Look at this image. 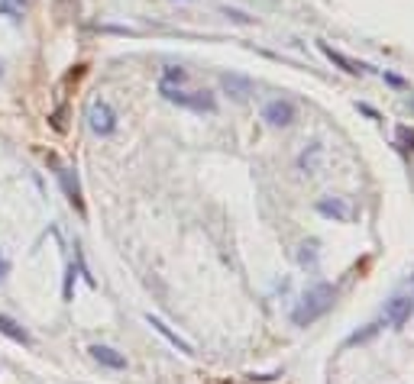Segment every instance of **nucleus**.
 I'll return each instance as SVG.
<instances>
[{"mask_svg": "<svg viewBox=\"0 0 414 384\" xmlns=\"http://www.w3.org/2000/svg\"><path fill=\"white\" fill-rule=\"evenodd\" d=\"M295 117H298V107L291 104V100H285V97H279V100H269L266 107H262V119H266L269 126H291L295 123Z\"/></svg>", "mask_w": 414, "mask_h": 384, "instance_id": "39448f33", "label": "nucleus"}, {"mask_svg": "<svg viewBox=\"0 0 414 384\" xmlns=\"http://www.w3.org/2000/svg\"><path fill=\"white\" fill-rule=\"evenodd\" d=\"M224 16L233 20V23H239V26H253V16L243 14V10H237V7H224Z\"/></svg>", "mask_w": 414, "mask_h": 384, "instance_id": "f3484780", "label": "nucleus"}, {"mask_svg": "<svg viewBox=\"0 0 414 384\" xmlns=\"http://www.w3.org/2000/svg\"><path fill=\"white\" fill-rule=\"evenodd\" d=\"M220 91L230 94L233 100H249V94H253V81L246 75H237V71H224L220 75Z\"/></svg>", "mask_w": 414, "mask_h": 384, "instance_id": "0eeeda50", "label": "nucleus"}, {"mask_svg": "<svg viewBox=\"0 0 414 384\" xmlns=\"http://www.w3.org/2000/svg\"><path fill=\"white\" fill-rule=\"evenodd\" d=\"M146 323H149V326H152V329H155V333H159V336H165V339H169V343L175 346L178 352H185V356H195V349H191V343H185V339H182V336H178V333H172V329L165 326V323H162L159 316L146 314Z\"/></svg>", "mask_w": 414, "mask_h": 384, "instance_id": "9b49d317", "label": "nucleus"}, {"mask_svg": "<svg viewBox=\"0 0 414 384\" xmlns=\"http://www.w3.org/2000/svg\"><path fill=\"white\" fill-rule=\"evenodd\" d=\"M359 110H363V113H366V117H372V119H379V113H376V110H372V107H366V104H359Z\"/></svg>", "mask_w": 414, "mask_h": 384, "instance_id": "4be33fe9", "label": "nucleus"}, {"mask_svg": "<svg viewBox=\"0 0 414 384\" xmlns=\"http://www.w3.org/2000/svg\"><path fill=\"white\" fill-rule=\"evenodd\" d=\"M75 265H68V272H65V287H62V297H65V301H71V297H75V294H71V291H75Z\"/></svg>", "mask_w": 414, "mask_h": 384, "instance_id": "a211bd4d", "label": "nucleus"}, {"mask_svg": "<svg viewBox=\"0 0 414 384\" xmlns=\"http://www.w3.org/2000/svg\"><path fill=\"white\" fill-rule=\"evenodd\" d=\"M321 159H324V146L314 142V146H308L301 155H298V168H301L304 175H314L317 168H321Z\"/></svg>", "mask_w": 414, "mask_h": 384, "instance_id": "ddd939ff", "label": "nucleus"}, {"mask_svg": "<svg viewBox=\"0 0 414 384\" xmlns=\"http://www.w3.org/2000/svg\"><path fill=\"white\" fill-rule=\"evenodd\" d=\"M85 119H88V129H91L94 136H113L117 133V110H113L104 97H98V100L88 104Z\"/></svg>", "mask_w": 414, "mask_h": 384, "instance_id": "7ed1b4c3", "label": "nucleus"}, {"mask_svg": "<svg viewBox=\"0 0 414 384\" xmlns=\"http://www.w3.org/2000/svg\"><path fill=\"white\" fill-rule=\"evenodd\" d=\"M91 358L94 362L100 365V368H110V371H123L127 368V356H123V352H117V349H110V346H91Z\"/></svg>", "mask_w": 414, "mask_h": 384, "instance_id": "1a4fd4ad", "label": "nucleus"}, {"mask_svg": "<svg viewBox=\"0 0 414 384\" xmlns=\"http://www.w3.org/2000/svg\"><path fill=\"white\" fill-rule=\"evenodd\" d=\"M23 7H26V0H0V14H7L10 20H20Z\"/></svg>", "mask_w": 414, "mask_h": 384, "instance_id": "2eb2a0df", "label": "nucleus"}, {"mask_svg": "<svg viewBox=\"0 0 414 384\" xmlns=\"http://www.w3.org/2000/svg\"><path fill=\"white\" fill-rule=\"evenodd\" d=\"M414 314V301L411 297H392V301L385 304V323L395 329H401L408 320H411Z\"/></svg>", "mask_w": 414, "mask_h": 384, "instance_id": "6e6552de", "label": "nucleus"}, {"mask_svg": "<svg viewBox=\"0 0 414 384\" xmlns=\"http://www.w3.org/2000/svg\"><path fill=\"white\" fill-rule=\"evenodd\" d=\"M408 107H411V113H414V97H411V100H408Z\"/></svg>", "mask_w": 414, "mask_h": 384, "instance_id": "5701e85b", "label": "nucleus"}, {"mask_svg": "<svg viewBox=\"0 0 414 384\" xmlns=\"http://www.w3.org/2000/svg\"><path fill=\"white\" fill-rule=\"evenodd\" d=\"M385 81H388V84H392V87H405V81H401V78H398V75H385Z\"/></svg>", "mask_w": 414, "mask_h": 384, "instance_id": "412c9836", "label": "nucleus"}, {"mask_svg": "<svg viewBox=\"0 0 414 384\" xmlns=\"http://www.w3.org/2000/svg\"><path fill=\"white\" fill-rule=\"evenodd\" d=\"M159 94L169 104H178L195 113H217V100L211 91H182V84H159Z\"/></svg>", "mask_w": 414, "mask_h": 384, "instance_id": "f03ea898", "label": "nucleus"}, {"mask_svg": "<svg viewBox=\"0 0 414 384\" xmlns=\"http://www.w3.org/2000/svg\"><path fill=\"white\" fill-rule=\"evenodd\" d=\"M317 49H321V52H324V55H327V62H333V65H337V68H340V71H346V75H363V71H366V68H369V65H356V62H353V58H346V55H343V52H337V49H330L327 42H317Z\"/></svg>", "mask_w": 414, "mask_h": 384, "instance_id": "9d476101", "label": "nucleus"}, {"mask_svg": "<svg viewBox=\"0 0 414 384\" xmlns=\"http://www.w3.org/2000/svg\"><path fill=\"white\" fill-rule=\"evenodd\" d=\"M49 165L56 168V178H58V188H62V194L68 197V203H71V207H75L78 213L85 217V213H88V207H85V194H81V184H78V175H75V171H71L68 165H62V161H58L56 155H49Z\"/></svg>", "mask_w": 414, "mask_h": 384, "instance_id": "20e7f679", "label": "nucleus"}, {"mask_svg": "<svg viewBox=\"0 0 414 384\" xmlns=\"http://www.w3.org/2000/svg\"><path fill=\"white\" fill-rule=\"evenodd\" d=\"M379 329H382V323H369V326L363 329V333H353L350 339H346V346H363V343H369V339H372L376 333H379Z\"/></svg>", "mask_w": 414, "mask_h": 384, "instance_id": "4468645a", "label": "nucleus"}, {"mask_svg": "<svg viewBox=\"0 0 414 384\" xmlns=\"http://www.w3.org/2000/svg\"><path fill=\"white\" fill-rule=\"evenodd\" d=\"M0 75H4V65H0Z\"/></svg>", "mask_w": 414, "mask_h": 384, "instance_id": "b1692460", "label": "nucleus"}, {"mask_svg": "<svg viewBox=\"0 0 414 384\" xmlns=\"http://www.w3.org/2000/svg\"><path fill=\"white\" fill-rule=\"evenodd\" d=\"M7 274H10V262H7V255L0 252V281L7 278Z\"/></svg>", "mask_w": 414, "mask_h": 384, "instance_id": "aec40b11", "label": "nucleus"}, {"mask_svg": "<svg viewBox=\"0 0 414 384\" xmlns=\"http://www.w3.org/2000/svg\"><path fill=\"white\" fill-rule=\"evenodd\" d=\"M398 139H401V142H408V149H414V129L401 126V129H398Z\"/></svg>", "mask_w": 414, "mask_h": 384, "instance_id": "6ab92c4d", "label": "nucleus"}, {"mask_svg": "<svg viewBox=\"0 0 414 384\" xmlns=\"http://www.w3.org/2000/svg\"><path fill=\"white\" fill-rule=\"evenodd\" d=\"M0 333L7 336V339H14V343H20V346H33V336H29L16 320H10L7 314H0Z\"/></svg>", "mask_w": 414, "mask_h": 384, "instance_id": "f8f14e48", "label": "nucleus"}, {"mask_svg": "<svg viewBox=\"0 0 414 384\" xmlns=\"http://www.w3.org/2000/svg\"><path fill=\"white\" fill-rule=\"evenodd\" d=\"M317 213L327 220H337V223H350L353 220V207L343 197H321L317 201Z\"/></svg>", "mask_w": 414, "mask_h": 384, "instance_id": "423d86ee", "label": "nucleus"}, {"mask_svg": "<svg viewBox=\"0 0 414 384\" xmlns=\"http://www.w3.org/2000/svg\"><path fill=\"white\" fill-rule=\"evenodd\" d=\"M333 301H337V287L327 284V281L308 287V291L301 294L298 307L291 310V323H295V326H311V323L321 320V316L333 307Z\"/></svg>", "mask_w": 414, "mask_h": 384, "instance_id": "f257e3e1", "label": "nucleus"}, {"mask_svg": "<svg viewBox=\"0 0 414 384\" xmlns=\"http://www.w3.org/2000/svg\"><path fill=\"white\" fill-rule=\"evenodd\" d=\"M185 78H188V71L178 68V65H169V68L162 71V81L159 84H185Z\"/></svg>", "mask_w": 414, "mask_h": 384, "instance_id": "dca6fc26", "label": "nucleus"}]
</instances>
